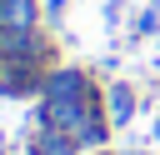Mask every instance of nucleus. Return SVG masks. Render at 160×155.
<instances>
[{"mask_svg":"<svg viewBox=\"0 0 160 155\" xmlns=\"http://www.w3.org/2000/svg\"><path fill=\"white\" fill-rule=\"evenodd\" d=\"M130 110H135L130 90H125V85H120V90H110V120H130Z\"/></svg>","mask_w":160,"mask_h":155,"instance_id":"f257e3e1","label":"nucleus"}]
</instances>
